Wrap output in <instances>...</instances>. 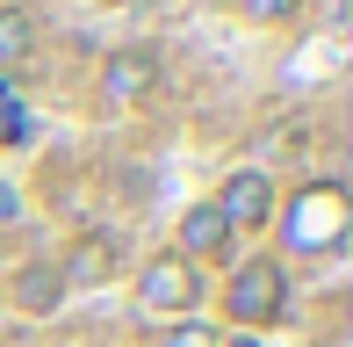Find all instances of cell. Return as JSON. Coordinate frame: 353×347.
Listing matches in <instances>:
<instances>
[{"label":"cell","mask_w":353,"mask_h":347,"mask_svg":"<svg viewBox=\"0 0 353 347\" xmlns=\"http://www.w3.org/2000/svg\"><path fill=\"white\" fill-rule=\"evenodd\" d=\"M346 225H353V203H346L339 181L303 188V196L281 210V239H288V254H332V246L346 239Z\"/></svg>","instance_id":"cell-1"},{"label":"cell","mask_w":353,"mask_h":347,"mask_svg":"<svg viewBox=\"0 0 353 347\" xmlns=\"http://www.w3.org/2000/svg\"><path fill=\"white\" fill-rule=\"evenodd\" d=\"M223 304H231V319L245 326V333H260V326H274L281 311H288V268L281 261H238V275H231V290H223Z\"/></svg>","instance_id":"cell-2"},{"label":"cell","mask_w":353,"mask_h":347,"mask_svg":"<svg viewBox=\"0 0 353 347\" xmlns=\"http://www.w3.org/2000/svg\"><path fill=\"white\" fill-rule=\"evenodd\" d=\"M137 297H144V311H195L202 275H195V261H181V254H159V261H144Z\"/></svg>","instance_id":"cell-3"},{"label":"cell","mask_w":353,"mask_h":347,"mask_svg":"<svg viewBox=\"0 0 353 347\" xmlns=\"http://www.w3.org/2000/svg\"><path fill=\"white\" fill-rule=\"evenodd\" d=\"M123 261V239L116 232H79L65 246V261H58V275H65V290H94V282H108Z\"/></svg>","instance_id":"cell-4"},{"label":"cell","mask_w":353,"mask_h":347,"mask_svg":"<svg viewBox=\"0 0 353 347\" xmlns=\"http://www.w3.org/2000/svg\"><path fill=\"white\" fill-rule=\"evenodd\" d=\"M216 210L231 217V232H238V225H245V232H252V225H274V181H267L260 167H238L231 181H223Z\"/></svg>","instance_id":"cell-5"},{"label":"cell","mask_w":353,"mask_h":347,"mask_svg":"<svg viewBox=\"0 0 353 347\" xmlns=\"http://www.w3.org/2000/svg\"><path fill=\"white\" fill-rule=\"evenodd\" d=\"M152 87H159V58L144 51V44H130V51H116V58L101 66V94H108L116 109H123V102H144Z\"/></svg>","instance_id":"cell-6"},{"label":"cell","mask_w":353,"mask_h":347,"mask_svg":"<svg viewBox=\"0 0 353 347\" xmlns=\"http://www.w3.org/2000/svg\"><path fill=\"white\" fill-rule=\"evenodd\" d=\"M231 217L216 210V203H195V210L181 217V246H173V254L181 261H216V254H231Z\"/></svg>","instance_id":"cell-7"},{"label":"cell","mask_w":353,"mask_h":347,"mask_svg":"<svg viewBox=\"0 0 353 347\" xmlns=\"http://www.w3.org/2000/svg\"><path fill=\"white\" fill-rule=\"evenodd\" d=\"M58 297H65V275H58V261H29L22 275H14V304H22V311H51Z\"/></svg>","instance_id":"cell-8"},{"label":"cell","mask_w":353,"mask_h":347,"mask_svg":"<svg viewBox=\"0 0 353 347\" xmlns=\"http://www.w3.org/2000/svg\"><path fill=\"white\" fill-rule=\"evenodd\" d=\"M29 51H37V15L29 8H0V73L22 66Z\"/></svg>","instance_id":"cell-9"},{"label":"cell","mask_w":353,"mask_h":347,"mask_svg":"<svg viewBox=\"0 0 353 347\" xmlns=\"http://www.w3.org/2000/svg\"><path fill=\"white\" fill-rule=\"evenodd\" d=\"M238 15H252V22H296L303 0H238Z\"/></svg>","instance_id":"cell-10"},{"label":"cell","mask_w":353,"mask_h":347,"mask_svg":"<svg viewBox=\"0 0 353 347\" xmlns=\"http://www.w3.org/2000/svg\"><path fill=\"white\" fill-rule=\"evenodd\" d=\"M159 347H216L210 333H202V326H173V333L166 340H159Z\"/></svg>","instance_id":"cell-11"},{"label":"cell","mask_w":353,"mask_h":347,"mask_svg":"<svg viewBox=\"0 0 353 347\" xmlns=\"http://www.w3.org/2000/svg\"><path fill=\"white\" fill-rule=\"evenodd\" d=\"M14 217H22V196H14V188L0 181V225H14Z\"/></svg>","instance_id":"cell-12"},{"label":"cell","mask_w":353,"mask_h":347,"mask_svg":"<svg viewBox=\"0 0 353 347\" xmlns=\"http://www.w3.org/2000/svg\"><path fill=\"white\" fill-rule=\"evenodd\" d=\"M231 347H260V340H252V333H238V340H231Z\"/></svg>","instance_id":"cell-13"}]
</instances>
